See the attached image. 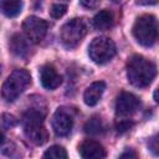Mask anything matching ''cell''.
<instances>
[{
	"label": "cell",
	"instance_id": "cell-1",
	"mask_svg": "<svg viewBox=\"0 0 159 159\" xmlns=\"http://www.w3.org/2000/svg\"><path fill=\"white\" fill-rule=\"evenodd\" d=\"M127 76L128 81L134 87L144 88L155 78L157 66L154 62L140 55H133L127 63Z\"/></svg>",
	"mask_w": 159,
	"mask_h": 159
},
{
	"label": "cell",
	"instance_id": "cell-2",
	"mask_svg": "<svg viewBox=\"0 0 159 159\" xmlns=\"http://www.w3.org/2000/svg\"><path fill=\"white\" fill-rule=\"evenodd\" d=\"M24 133L27 139L36 144L42 145L47 142L48 133L43 125V114L36 109H29L22 118Z\"/></svg>",
	"mask_w": 159,
	"mask_h": 159
},
{
	"label": "cell",
	"instance_id": "cell-3",
	"mask_svg": "<svg viewBox=\"0 0 159 159\" xmlns=\"http://www.w3.org/2000/svg\"><path fill=\"white\" fill-rule=\"evenodd\" d=\"M133 36L142 46H153L158 39L157 17L150 14L140 15L133 25Z\"/></svg>",
	"mask_w": 159,
	"mask_h": 159
},
{
	"label": "cell",
	"instance_id": "cell-4",
	"mask_svg": "<svg viewBox=\"0 0 159 159\" xmlns=\"http://www.w3.org/2000/svg\"><path fill=\"white\" fill-rule=\"evenodd\" d=\"M31 84V76L26 70H15L4 82L1 88V94L7 102H12L25 92V89Z\"/></svg>",
	"mask_w": 159,
	"mask_h": 159
},
{
	"label": "cell",
	"instance_id": "cell-5",
	"mask_svg": "<svg viewBox=\"0 0 159 159\" xmlns=\"http://www.w3.org/2000/svg\"><path fill=\"white\" fill-rule=\"evenodd\" d=\"M87 34V24L83 19L76 17L67 21L60 31V39L65 47H76Z\"/></svg>",
	"mask_w": 159,
	"mask_h": 159
},
{
	"label": "cell",
	"instance_id": "cell-6",
	"mask_svg": "<svg viewBox=\"0 0 159 159\" xmlns=\"http://www.w3.org/2000/svg\"><path fill=\"white\" fill-rule=\"evenodd\" d=\"M117 48L114 42L104 36L96 37L92 40L88 47V53L91 60L97 65H104L109 62L116 56Z\"/></svg>",
	"mask_w": 159,
	"mask_h": 159
},
{
	"label": "cell",
	"instance_id": "cell-7",
	"mask_svg": "<svg viewBox=\"0 0 159 159\" xmlns=\"http://www.w3.org/2000/svg\"><path fill=\"white\" fill-rule=\"evenodd\" d=\"M22 30L26 39L32 43H39L43 40L47 32V22L37 16H29L22 22Z\"/></svg>",
	"mask_w": 159,
	"mask_h": 159
},
{
	"label": "cell",
	"instance_id": "cell-8",
	"mask_svg": "<svg viewBox=\"0 0 159 159\" xmlns=\"http://www.w3.org/2000/svg\"><path fill=\"white\" fill-rule=\"evenodd\" d=\"M140 101L137 96L130 92H122L117 97L116 102V113L120 117H129L138 111Z\"/></svg>",
	"mask_w": 159,
	"mask_h": 159
},
{
	"label": "cell",
	"instance_id": "cell-9",
	"mask_svg": "<svg viewBox=\"0 0 159 159\" xmlns=\"http://www.w3.org/2000/svg\"><path fill=\"white\" fill-rule=\"evenodd\" d=\"M73 127V118L72 116L65 109H57L52 117V129L56 135L66 137L70 134Z\"/></svg>",
	"mask_w": 159,
	"mask_h": 159
},
{
	"label": "cell",
	"instance_id": "cell-10",
	"mask_svg": "<svg viewBox=\"0 0 159 159\" xmlns=\"http://www.w3.org/2000/svg\"><path fill=\"white\" fill-rule=\"evenodd\" d=\"M80 155L84 159H101L106 157V150L99 142L86 139L78 147Z\"/></svg>",
	"mask_w": 159,
	"mask_h": 159
},
{
	"label": "cell",
	"instance_id": "cell-11",
	"mask_svg": "<svg viewBox=\"0 0 159 159\" xmlns=\"http://www.w3.org/2000/svg\"><path fill=\"white\" fill-rule=\"evenodd\" d=\"M40 81L43 88L46 89H55L57 88L61 82L62 77L57 73L53 66L51 65H45L40 68Z\"/></svg>",
	"mask_w": 159,
	"mask_h": 159
},
{
	"label": "cell",
	"instance_id": "cell-12",
	"mask_svg": "<svg viewBox=\"0 0 159 159\" xmlns=\"http://www.w3.org/2000/svg\"><path fill=\"white\" fill-rule=\"evenodd\" d=\"M104 89H106V83L103 81H97V82H93L92 84H89L83 93L84 103L89 107L96 106L99 102Z\"/></svg>",
	"mask_w": 159,
	"mask_h": 159
},
{
	"label": "cell",
	"instance_id": "cell-13",
	"mask_svg": "<svg viewBox=\"0 0 159 159\" xmlns=\"http://www.w3.org/2000/svg\"><path fill=\"white\" fill-rule=\"evenodd\" d=\"M9 47H10V51H11L15 56L21 57V58L27 57V55H29V52H30L29 40H27L26 37H24L22 35H20V34H14V35L10 37Z\"/></svg>",
	"mask_w": 159,
	"mask_h": 159
},
{
	"label": "cell",
	"instance_id": "cell-14",
	"mask_svg": "<svg viewBox=\"0 0 159 159\" xmlns=\"http://www.w3.org/2000/svg\"><path fill=\"white\" fill-rule=\"evenodd\" d=\"M93 25L99 31H106L113 25V14L109 10H101L93 17Z\"/></svg>",
	"mask_w": 159,
	"mask_h": 159
},
{
	"label": "cell",
	"instance_id": "cell-15",
	"mask_svg": "<svg viewBox=\"0 0 159 159\" xmlns=\"http://www.w3.org/2000/svg\"><path fill=\"white\" fill-rule=\"evenodd\" d=\"M0 9L7 17H16L22 10V1L21 0H2L0 4Z\"/></svg>",
	"mask_w": 159,
	"mask_h": 159
},
{
	"label": "cell",
	"instance_id": "cell-16",
	"mask_svg": "<svg viewBox=\"0 0 159 159\" xmlns=\"http://www.w3.org/2000/svg\"><path fill=\"white\" fill-rule=\"evenodd\" d=\"M104 129H106V127L103 124V120L98 116H93L84 124V132L88 133V134H92V135L102 134L104 132Z\"/></svg>",
	"mask_w": 159,
	"mask_h": 159
},
{
	"label": "cell",
	"instance_id": "cell-17",
	"mask_svg": "<svg viewBox=\"0 0 159 159\" xmlns=\"http://www.w3.org/2000/svg\"><path fill=\"white\" fill-rule=\"evenodd\" d=\"M43 157L45 158H55V159H65V158H67V152L61 145H52L43 153Z\"/></svg>",
	"mask_w": 159,
	"mask_h": 159
},
{
	"label": "cell",
	"instance_id": "cell-18",
	"mask_svg": "<svg viewBox=\"0 0 159 159\" xmlns=\"http://www.w3.org/2000/svg\"><path fill=\"white\" fill-rule=\"evenodd\" d=\"M67 11V6L63 4H53L50 9V15L53 19H60L62 17Z\"/></svg>",
	"mask_w": 159,
	"mask_h": 159
},
{
	"label": "cell",
	"instance_id": "cell-19",
	"mask_svg": "<svg viewBox=\"0 0 159 159\" xmlns=\"http://www.w3.org/2000/svg\"><path fill=\"white\" fill-rule=\"evenodd\" d=\"M17 124V119L16 117H14L12 114H9V113H4L2 117H1V125L4 128H12Z\"/></svg>",
	"mask_w": 159,
	"mask_h": 159
},
{
	"label": "cell",
	"instance_id": "cell-20",
	"mask_svg": "<svg viewBox=\"0 0 159 159\" xmlns=\"http://www.w3.org/2000/svg\"><path fill=\"white\" fill-rule=\"evenodd\" d=\"M132 127H133V122L129 120V119H120L119 122L116 123V129H117V132L120 133V134L128 132Z\"/></svg>",
	"mask_w": 159,
	"mask_h": 159
},
{
	"label": "cell",
	"instance_id": "cell-21",
	"mask_svg": "<svg viewBox=\"0 0 159 159\" xmlns=\"http://www.w3.org/2000/svg\"><path fill=\"white\" fill-rule=\"evenodd\" d=\"M80 2L86 9H96L99 5L101 0H80Z\"/></svg>",
	"mask_w": 159,
	"mask_h": 159
},
{
	"label": "cell",
	"instance_id": "cell-22",
	"mask_svg": "<svg viewBox=\"0 0 159 159\" xmlns=\"http://www.w3.org/2000/svg\"><path fill=\"white\" fill-rule=\"evenodd\" d=\"M148 145H149V149L157 155V154H158V139H157V135H154L153 138L149 139Z\"/></svg>",
	"mask_w": 159,
	"mask_h": 159
},
{
	"label": "cell",
	"instance_id": "cell-23",
	"mask_svg": "<svg viewBox=\"0 0 159 159\" xmlns=\"http://www.w3.org/2000/svg\"><path fill=\"white\" fill-rule=\"evenodd\" d=\"M120 158H137V154L133 152V150H125L124 153H122L120 155H119Z\"/></svg>",
	"mask_w": 159,
	"mask_h": 159
},
{
	"label": "cell",
	"instance_id": "cell-24",
	"mask_svg": "<svg viewBox=\"0 0 159 159\" xmlns=\"http://www.w3.org/2000/svg\"><path fill=\"white\" fill-rule=\"evenodd\" d=\"M142 4H155L158 0H139Z\"/></svg>",
	"mask_w": 159,
	"mask_h": 159
},
{
	"label": "cell",
	"instance_id": "cell-25",
	"mask_svg": "<svg viewBox=\"0 0 159 159\" xmlns=\"http://www.w3.org/2000/svg\"><path fill=\"white\" fill-rule=\"evenodd\" d=\"M4 142H5V135H4L2 132H0V145H1Z\"/></svg>",
	"mask_w": 159,
	"mask_h": 159
},
{
	"label": "cell",
	"instance_id": "cell-26",
	"mask_svg": "<svg viewBox=\"0 0 159 159\" xmlns=\"http://www.w3.org/2000/svg\"><path fill=\"white\" fill-rule=\"evenodd\" d=\"M154 99H155V102H158V91L154 92Z\"/></svg>",
	"mask_w": 159,
	"mask_h": 159
}]
</instances>
